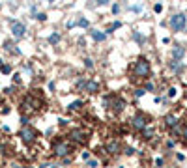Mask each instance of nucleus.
I'll use <instances>...</instances> for the list:
<instances>
[{
	"mask_svg": "<svg viewBox=\"0 0 187 168\" xmlns=\"http://www.w3.org/2000/svg\"><path fill=\"white\" fill-rule=\"evenodd\" d=\"M154 10H155V11L159 13V11H161V10H163V6H161V4H155V6H154Z\"/></svg>",
	"mask_w": 187,
	"mask_h": 168,
	"instance_id": "25",
	"label": "nucleus"
},
{
	"mask_svg": "<svg viewBox=\"0 0 187 168\" xmlns=\"http://www.w3.org/2000/svg\"><path fill=\"white\" fill-rule=\"evenodd\" d=\"M98 164H99L98 159H88V163H86V166H90V168H98Z\"/></svg>",
	"mask_w": 187,
	"mask_h": 168,
	"instance_id": "16",
	"label": "nucleus"
},
{
	"mask_svg": "<svg viewBox=\"0 0 187 168\" xmlns=\"http://www.w3.org/2000/svg\"><path fill=\"white\" fill-rule=\"evenodd\" d=\"M0 153H2V155H4V153H6V146H4L2 142H0Z\"/></svg>",
	"mask_w": 187,
	"mask_h": 168,
	"instance_id": "27",
	"label": "nucleus"
},
{
	"mask_svg": "<svg viewBox=\"0 0 187 168\" xmlns=\"http://www.w3.org/2000/svg\"><path fill=\"white\" fill-rule=\"evenodd\" d=\"M182 136H183V142H187V125L183 127V133H182Z\"/></svg>",
	"mask_w": 187,
	"mask_h": 168,
	"instance_id": "23",
	"label": "nucleus"
},
{
	"mask_svg": "<svg viewBox=\"0 0 187 168\" xmlns=\"http://www.w3.org/2000/svg\"><path fill=\"white\" fill-rule=\"evenodd\" d=\"M165 125H167V127H176V125H178V118L176 116H167V118H165Z\"/></svg>",
	"mask_w": 187,
	"mask_h": 168,
	"instance_id": "12",
	"label": "nucleus"
},
{
	"mask_svg": "<svg viewBox=\"0 0 187 168\" xmlns=\"http://www.w3.org/2000/svg\"><path fill=\"white\" fill-rule=\"evenodd\" d=\"M155 164H157V168H163V159H157Z\"/></svg>",
	"mask_w": 187,
	"mask_h": 168,
	"instance_id": "26",
	"label": "nucleus"
},
{
	"mask_svg": "<svg viewBox=\"0 0 187 168\" xmlns=\"http://www.w3.org/2000/svg\"><path fill=\"white\" fill-rule=\"evenodd\" d=\"M150 71H152V67H150V62L146 58H138L133 64V75L138 77V79H148Z\"/></svg>",
	"mask_w": 187,
	"mask_h": 168,
	"instance_id": "1",
	"label": "nucleus"
},
{
	"mask_svg": "<svg viewBox=\"0 0 187 168\" xmlns=\"http://www.w3.org/2000/svg\"><path fill=\"white\" fill-rule=\"evenodd\" d=\"M19 168H32V166H19Z\"/></svg>",
	"mask_w": 187,
	"mask_h": 168,
	"instance_id": "31",
	"label": "nucleus"
},
{
	"mask_svg": "<svg viewBox=\"0 0 187 168\" xmlns=\"http://www.w3.org/2000/svg\"><path fill=\"white\" fill-rule=\"evenodd\" d=\"M52 151H54V155H56V157H64V159H66L73 150H71V146H69L67 140L58 138L56 142H54V146H52Z\"/></svg>",
	"mask_w": 187,
	"mask_h": 168,
	"instance_id": "2",
	"label": "nucleus"
},
{
	"mask_svg": "<svg viewBox=\"0 0 187 168\" xmlns=\"http://www.w3.org/2000/svg\"><path fill=\"white\" fill-rule=\"evenodd\" d=\"M81 107H82V101H73V103L69 105L67 108H69V110H79Z\"/></svg>",
	"mask_w": 187,
	"mask_h": 168,
	"instance_id": "15",
	"label": "nucleus"
},
{
	"mask_svg": "<svg viewBox=\"0 0 187 168\" xmlns=\"http://www.w3.org/2000/svg\"><path fill=\"white\" fill-rule=\"evenodd\" d=\"M11 34H13V38L15 39H21L26 34V26L23 21H13L11 23Z\"/></svg>",
	"mask_w": 187,
	"mask_h": 168,
	"instance_id": "5",
	"label": "nucleus"
},
{
	"mask_svg": "<svg viewBox=\"0 0 187 168\" xmlns=\"http://www.w3.org/2000/svg\"><path fill=\"white\" fill-rule=\"evenodd\" d=\"M183 54H185V49L182 45H174V47H172V60L180 62V60L183 58Z\"/></svg>",
	"mask_w": 187,
	"mask_h": 168,
	"instance_id": "9",
	"label": "nucleus"
},
{
	"mask_svg": "<svg viewBox=\"0 0 187 168\" xmlns=\"http://www.w3.org/2000/svg\"><path fill=\"white\" fill-rule=\"evenodd\" d=\"M90 36H92L94 41H105L107 39V32H101V30H92L90 32Z\"/></svg>",
	"mask_w": 187,
	"mask_h": 168,
	"instance_id": "11",
	"label": "nucleus"
},
{
	"mask_svg": "<svg viewBox=\"0 0 187 168\" xmlns=\"http://www.w3.org/2000/svg\"><path fill=\"white\" fill-rule=\"evenodd\" d=\"M69 138H71L73 142H77V144H84L88 140V133L82 131V129H73L71 133H69Z\"/></svg>",
	"mask_w": 187,
	"mask_h": 168,
	"instance_id": "7",
	"label": "nucleus"
},
{
	"mask_svg": "<svg viewBox=\"0 0 187 168\" xmlns=\"http://www.w3.org/2000/svg\"><path fill=\"white\" fill-rule=\"evenodd\" d=\"M126 153H127V155H133L135 150H133V148H127V150H126Z\"/></svg>",
	"mask_w": 187,
	"mask_h": 168,
	"instance_id": "29",
	"label": "nucleus"
},
{
	"mask_svg": "<svg viewBox=\"0 0 187 168\" xmlns=\"http://www.w3.org/2000/svg\"><path fill=\"white\" fill-rule=\"evenodd\" d=\"M62 39V36H60V32H52L51 34V36H49V39H47V41H49V43L51 45H56L58 43V41Z\"/></svg>",
	"mask_w": 187,
	"mask_h": 168,
	"instance_id": "13",
	"label": "nucleus"
},
{
	"mask_svg": "<svg viewBox=\"0 0 187 168\" xmlns=\"http://www.w3.org/2000/svg\"><path fill=\"white\" fill-rule=\"evenodd\" d=\"M0 67H2V60H0Z\"/></svg>",
	"mask_w": 187,
	"mask_h": 168,
	"instance_id": "32",
	"label": "nucleus"
},
{
	"mask_svg": "<svg viewBox=\"0 0 187 168\" xmlns=\"http://www.w3.org/2000/svg\"><path fill=\"white\" fill-rule=\"evenodd\" d=\"M84 90L88 94H95L99 90V84H98V80H86V86H84Z\"/></svg>",
	"mask_w": 187,
	"mask_h": 168,
	"instance_id": "10",
	"label": "nucleus"
},
{
	"mask_svg": "<svg viewBox=\"0 0 187 168\" xmlns=\"http://www.w3.org/2000/svg\"><path fill=\"white\" fill-rule=\"evenodd\" d=\"M105 151L110 153V155L120 153V151H122V142H120V140H109L107 146H105Z\"/></svg>",
	"mask_w": 187,
	"mask_h": 168,
	"instance_id": "8",
	"label": "nucleus"
},
{
	"mask_svg": "<svg viewBox=\"0 0 187 168\" xmlns=\"http://www.w3.org/2000/svg\"><path fill=\"white\" fill-rule=\"evenodd\" d=\"M82 159H90V151H82Z\"/></svg>",
	"mask_w": 187,
	"mask_h": 168,
	"instance_id": "28",
	"label": "nucleus"
},
{
	"mask_svg": "<svg viewBox=\"0 0 187 168\" xmlns=\"http://www.w3.org/2000/svg\"><path fill=\"white\" fill-rule=\"evenodd\" d=\"M19 136H21V140H23L24 144H32L34 140H36V131H34L32 127H23L21 129V133H19Z\"/></svg>",
	"mask_w": 187,
	"mask_h": 168,
	"instance_id": "6",
	"label": "nucleus"
},
{
	"mask_svg": "<svg viewBox=\"0 0 187 168\" xmlns=\"http://www.w3.org/2000/svg\"><path fill=\"white\" fill-rule=\"evenodd\" d=\"M135 95H137V97H140V95H144V90H142V88H138V90H135Z\"/></svg>",
	"mask_w": 187,
	"mask_h": 168,
	"instance_id": "22",
	"label": "nucleus"
},
{
	"mask_svg": "<svg viewBox=\"0 0 187 168\" xmlns=\"http://www.w3.org/2000/svg\"><path fill=\"white\" fill-rule=\"evenodd\" d=\"M0 69H2V73H10V71H11V67H10V66H2Z\"/></svg>",
	"mask_w": 187,
	"mask_h": 168,
	"instance_id": "21",
	"label": "nucleus"
},
{
	"mask_svg": "<svg viewBox=\"0 0 187 168\" xmlns=\"http://www.w3.org/2000/svg\"><path fill=\"white\" fill-rule=\"evenodd\" d=\"M36 19H38V21H45V19H47V15H45V13H38Z\"/></svg>",
	"mask_w": 187,
	"mask_h": 168,
	"instance_id": "20",
	"label": "nucleus"
},
{
	"mask_svg": "<svg viewBox=\"0 0 187 168\" xmlns=\"http://www.w3.org/2000/svg\"><path fill=\"white\" fill-rule=\"evenodd\" d=\"M84 86H86V79H79L77 80V88L79 90H84Z\"/></svg>",
	"mask_w": 187,
	"mask_h": 168,
	"instance_id": "17",
	"label": "nucleus"
},
{
	"mask_svg": "<svg viewBox=\"0 0 187 168\" xmlns=\"http://www.w3.org/2000/svg\"><path fill=\"white\" fill-rule=\"evenodd\" d=\"M84 64H86V67H94V60L92 58H84Z\"/></svg>",
	"mask_w": 187,
	"mask_h": 168,
	"instance_id": "18",
	"label": "nucleus"
},
{
	"mask_svg": "<svg viewBox=\"0 0 187 168\" xmlns=\"http://www.w3.org/2000/svg\"><path fill=\"white\" fill-rule=\"evenodd\" d=\"M131 125H133V129H137V131H140V133H142L144 129L148 127V118L138 112V114L133 116V120H131Z\"/></svg>",
	"mask_w": 187,
	"mask_h": 168,
	"instance_id": "4",
	"label": "nucleus"
},
{
	"mask_svg": "<svg viewBox=\"0 0 187 168\" xmlns=\"http://www.w3.org/2000/svg\"><path fill=\"white\" fill-rule=\"evenodd\" d=\"M120 11V4H114L112 6V13H118Z\"/></svg>",
	"mask_w": 187,
	"mask_h": 168,
	"instance_id": "24",
	"label": "nucleus"
},
{
	"mask_svg": "<svg viewBox=\"0 0 187 168\" xmlns=\"http://www.w3.org/2000/svg\"><path fill=\"white\" fill-rule=\"evenodd\" d=\"M75 24H77V26H81V28H88V19H84V17H81V19H77V21H75Z\"/></svg>",
	"mask_w": 187,
	"mask_h": 168,
	"instance_id": "14",
	"label": "nucleus"
},
{
	"mask_svg": "<svg viewBox=\"0 0 187 168\" xmlns=\"http://www.w3.org/2000/svg\"><path fill=\"white\" fill-rule=\"evenodd\" d=\"M169 24H170V28L174 32H182L187 26V17L183 15V13H174V15L169 19Z\"/></svg>",
	"mask_w": 187,
	"mask_h": 168,
	"instance_id": "3",
	"label": "nucleus"
},
{
	"mask_svg": "<svg viewBox=\"0 0 187 168\" xmlns=\"http://www.w3.org/2000/svg\"><path fill=\"white\" fill-rule=\"evenodd\" d=\"M49 168H58V166L56 164H49Z\"/></svg>",
	"mask_w": 187,
	"mask_h": 168,
	"instance_id": "30",
	"label": "nucleus"
},
{
	"mask_svg": "<svg viewBox=\"0 0 187 168\" xmlns=\"http://www.w3.org/2000/svg\"><path fill=\"white\" fill-rule=\"evenodd\" d=\"M135 39L138 41V43H144V38H142V36H140V34H138V32L135 34Z\"/></svg>",
	"mask_w": 187,
	"mask_h": 168,
	"instance_id": "19",
	"label": "nucleus"
}]
</instances>
